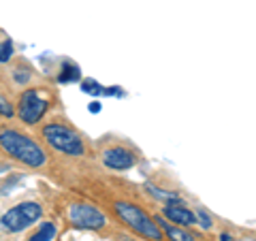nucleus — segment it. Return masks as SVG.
Instances as JSON below:
<instances>
[{"label": "nucleus", "mask_w": 256, "mask_h": 241, "mask_svg": "<svg viewBox=\"0 0 256 241\" xmlns=\"http://www.w3.org/2000/svg\"><path fill=\"white\" fill-rule=\"evenodd\" d=\"M0 150L13 160L26 164L28 168H41L47 164V154L30 134L18 130L13 126L0 128Z\"/></svg>", "instance_id": "obj_1"}, {"label": "nucleus", "mask_w": 256, "mask_h": 241, "mask_svg": "<svg viewBox=\"0 0 256 241\" xmlns=\"http://www.w3.org/2000/svg\"><path fill=\"white\" fill-rule=\"evenodd\" d=\"M41 136L54 152L64 154V156L79 158V156H86V152H88L84 136L70 124L64 122V120H52V122H47L41 128Z\"/></svg>", "instance_id": "obj_2"}, {"label": "nucleus", "mask_w": 256, "mask_h": 241, "mask_svg": "<svg viewBox=\"0 0 256 241\" xmlns=\"http://www.w3.org/2000/svg\"><path fill=\"white\" fill-rule=\"evenodd\" d=\"M114 212L120 220L130 230H134L139 237L148 241H162V228L158 226V222L152 218L150 214H146L139 205L128 203V200H116Z\"/></svg>", "instance_id": "obj_3"}, {"label": "nucleus", "mask_w": 256, "mask_h": 241, "mask_svg": "<svg viewBox=\"0 0 256 241\" xmlns=\"http://www.w3.org/2000/svg\"><path fill=\"white\" fill-rule=\"evenodd\" d=\"M41 216H43V207L36 200H24V203H18L0 216V230L15 235V232L26 230L34 222H38Z\"/></svg>", "instance_id": "obj_4"}, {"label": "nucleus", "mask_w": 256, "mask_h": 241, "mask_svg": "<svg viewBox=\"0 0 256 241\" xmlns=\"http://www.w3.org/2000/svg\"><path fill=\"white\" fill-rule=\"evenodd\" d=\"M50 102H52L50 94L45 90H41V88H26L18 98V109H15V114H18V118L24 124L34 126V124L41 122V118L47 114Z\"/></svg>", "instance_id": "obj_5"}, {"label": "nucleus", "mask_w": 256, "mask_h": 241, "mask_svg": "<svg viewBox=\"0 0 256 241\" xmlns=\"http://www.w3.org/2000/svg\"><path fill=\"white\" fill-rule=\"evenodd\" d=\"M66 218H68V224H73L75 228H84V230H102L107 226L105 214L96 205L84 203V200H77V203L68 205Z\"/></svg>", "instance_id": "obj_6"}, {"label": "nucleus", "mask_w": 256, "mask_h": 241, "mask_svg": "<svg viewBox=\"0 0 256 241\" xmlns=\"http://www.w3.org/2000/svg\"><path fill=\"white\" fill-rule=\"evenodd\" d=\"M100 160L111 171H126V168H132L137 164V154L126 146H109L102 150Z\"/></svg>", "instance_id": "obj_7"}, {"label": "nucleus", "mask_w": 256, "mask_h": 241, "mask_svg": "<svg viewBox=\"0 0 256 241\" xmlns=\"http://www.w3.org/2000/svg\"><path fill=\"white\" fill-rule=\"evenodd\" d=\"M162 214L169 218L173 224H178V226H194L196 224V214H192L188 207L184 205H164L162 207Z\"/></svg>", "instance_id": "obj_8"}, {"label": "nucleus", "mask_w": 256, "mask_h": 241, "mask_svg": "<svg viewBox=\"0 0 256 241\" xmlns=\"http://www.w3.org/2000/svg\"><path fill=\"white\" fill-rule=\"evenodd\" d=\"M156 222H158V226L166 232V237H169L171 241H196V237L192 235V232H188L184 226H178V224H173V222H164L160 218Z\"/></svg>", "instance_id": "obj_9"}, {"label": "nucleus", "mask_w": 256, "mask_h": 241, "mask_svg": "<svg viewBox=\"0 0 256 241\" xmlns=\"http://www.w3.org/2000/svg\"><path fill=\"white\" fill-rule=\"evenodd\" d=\"M79 79H82V70H79V66L66 60V62L62 64V68H60L58 82L60 84H68V82H79Z\"/></svg>", "instance_id": "obj_10"}, {"label": "nucleus", "mask_w": 256, "mask_h": 241, "mask_svg": "<svg viewBox=\"0 0 256 241\" xmlns=\"http://www.w3.org/2000/svg\"><path fill=\"white\" fill-rule=\"evenodd\" d=\"M56 235V226L52 222H43L41 226H38V230L32 235L28 241H52Z\"/></svg>", "instance_id": "obj_11"}, {"label": "nucleus", "mask_w": 256, "mask_h": 241, "mask_svg": "<svg viewBox=\"0 0 256 241\" xmlns=\"http://www.w3.org/2000/svg\"><path fill=\"white\" fill-rule=\"evenodd\" d=\"M82 90L86 94H94V96L105 94V88H102L98 82H94V79H84V82H82Z\"/></svg>", "instance_id": "obj_12"}, {"label": "nucleus", "mask_w": 256, "mask_h": 241, "mask_svg": "<svg viewBox=\"0 0 256 241\" xmlns=\"http://www.w3.org/2000/svg\"><path fill=\"white\" fill-rule=\"evenodd\" d=\"M13 56V43L9 36H4L2 41H0V62H9Z\"/></svg>", "instance_id": "obj_13"}, {"label": "nucleus", "mask_w": 256, "mask_h": 241, "mask_svg": "<svg viewBox=\"0 0 256 241\" xmlns=\"http://www.w3.org/2000/svg\"><path fill=\"white\" fill-rule=\"evenodd\" d=\"M196 224H201V228H205V230H210V228H212V224H214L212 216L207 214L203 207H198V210H196Z\"/></svg>", "instance_id": "obj_14"}, {"label": "nucleus", "mask_w": 256, "mask_h": 241, "mask_svg": "<svg viewBox=\"0 0 256 241\" xmlns=\"http://www.w3.org/2000/svg\"><path fill=\"white\" fill-rule=\"evenodd\" d=\"M0 116H2V118H13V116H15L13 105L9 102V98H6V96H2V94H0Z\"/></svg>", "instance_id": "obj_15"}, {"label": "nucleus", "mask_w": 256, "mask_h": 241, "mask_svg": "<svg viewBox=\"0 0 256 241\" xmlns=\"http://www.w3.org/2000/svg\"><path fill=\"white\" fill-rule=\"evenodd\" d=\"M13 77H15V82H18L20 86H26V82L30 79V73H24V68L18 66V68L13 70Z\"/></svg>", "instance_id": "obj_16"}, {"label": "nucleus", "mask_w": 256, "mask_h": 241, "mask_svg": "<svg viewBox=\"0 0 256 241\" xmlns=\"http://www.w3.org/2000/svg\"><path fill=\"white\" fill-rule=\"evenodd\" d=\"M88 109H90V114H98V111H100V102L94 100V102H90V107H88Z\"/></svg>", "instance_id": "obj_17"}, {"label": "nucleus", "mask_w": 256, "mask_h": 241, "mask_svg": "<svg viewBox=\"0 0 256 241\" xmlns=\"http://www.w3.org/2000/svg\"><path fill=\"white\" fill-rule=\"evenodd\" d=\"M220 241H233V237H230L228 232H222V235H220Z\"/></svg>", "instance_id": "obj_18"}, {"label": "nucleus", "mask_w": 256, "mask_h": 241, "mask_svg": "<svg viewBox=\"0 0 256 241\" xmlns=\"http://www.w3.org/2000/svg\"><path fill=\"white\" fill-rule=\"evenodd\" d=\"M120 241H132V239H128V237H120Z\"/></svg>", "instance_id": "obj_19"}]
</instances>
